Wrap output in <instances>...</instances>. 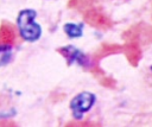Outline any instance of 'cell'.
<instances>
[{"label": "cell", "mask_w": 152, "mask_h": 127, "mask_svg": "<svg viewBox=\"0 0 152 127\" xmlns=\"http://www.w3.org/2000/svg\"><path fill=\"white\" fill-rule=\"evenodd\" d=\"M57 52L61 53L65 58L68 65H72L74 63H76L80 66L84 68L86 70H88L89 66H90V59L87 57V55H84L81 50L76 49L72 45H66V46L58 47Z\"/></svg>", "instance_id": "cell-5"}, {"label": "cell", "mask_w": 152, "mask_h": 127, "mask_svg": "<svg viewBox=\"0 0 152 127\" xmlns=\"http://www.w3.org/2000/svg\"><path fill=\"white\" fill-rule=\"evenodd\" d=\"M151 71H152V66H151Z\"/></svg>", "instance_id": "cell-12"}, {"label": "cell", "mask_w": 152, "mask_h": 127, "mask_svg": "<svg viewBox=\"0 0 152 127\" xmlns=\"http://www.w3.org/2000/svg\"><path fill=\"white\" fill-rule=\"evenodd\" d=\"M65 126H99V123H95V122H69Z\"/></svg>", "instance_id": "cell-10"}, {"label": "cell", "mask_w": 152, "mask_h": 127, "mask_svg": "<svg viewBox=\"0 0 152 127\" xmlns=\"http://www.w3.org/2000/svg\"><path fill=\"white\" fill-rule=\"evenodd\" d=\"M99 80H100V83L102 85H104V87H108V88H114L115 87V81L112 80V78H109V77H107L106 75L102 76V77H100Z\"/></svg>", "instance_id": "cell-9"}, {"label": "cell", "mask_w": 152, "mask_h": 127, "mask_svg": "<svg viewBox=\"0 0 152 127\" xmlns=\"http://www.w3.org/2000/svg\"><path fill=\"white\" fill-rule=\"evenodd\" d=\"M68 7L77 9L84 21L97 30L106 31L114 25L113 20L104 13L96 0H69Z\"/></svg>", "instance_id": "cell-1"}, {"label": "cell", "mask_w": 152, "mask_h": 127, "mask_svg": "<svg viewBox=\"0 0 152 127\" xmlns=\"http://www.w3.org/2000/svg\"><path fill=\"white\" fill-rule=\"evenodd\" d=\"M95 95L89 91H82L70 101V109L76 120H81L83 114L88 112L95 103Z\"/></svg>", "instance_id": "cell-4"}, {"label": "cell", "mask_w": 152, "mask_h": 127, "mask_svg": "<svg viewBox=\"0 0 152 127\" xmlns=\"http://www.w3.org/2000/svg\"><path fill=\"white\" fill-rule=\"evenodd\" d=\"M36 15L37 13L33 9H23L19 12L17 18V24L20 36L27 42L38 40L42 34L40 26L34 21Z\"/></svg>", "instance_id": "cell-3"}, {"label": "cell", "mask_w": 152, "mask_h": 127, "mask_svg": "<svg viewBox=\"0 0 152 127\" xmlns=\"http://www.w3.org/2000/svg\"><path fill=\"white\" fill-rule=\"evenodd\" d=\"M144 31V24H137L131 26L122 33V38L125 40L122 45V53H125L128 63L132 66H138L141 57V36Z\"/></svg>", "instance_id": "cell-2"}, {"label": "cell", "mask_w": 152, "mask_h": 127, "mask_svg": "<svg viewBox=\"0 0 152 127\" xmlns=\"http://www.w3.org/2000/svg\"><path fill=\"white\" fill-rule=\"evenodd\" d=\"M0 126H15V123L13 121H5V120H2V121H0Z\"/></svg>", "instance_id": "cell-11"}, {"label": "cell", "mask_w": 152, "mask_h": 127, "mask_svg": "<svg viewBox=\"0 0 152 127\" xmlns=\"http://www.w3.org/2000/svg\"><path fill=\"white\" fill-rule=\"evenodd\" d=\"M18 43V33L13 24L2 21L0 25V46H13Z\"/></svg>", "instance_id": "cell-6"}, {"label": "cell", "mask_w": 152, "mask_h": 127, "mask_svg": "<svg viewBox=\"0 0 152 127\" xmlns=\"http://www.w3.org/2000/svg\"><path fill=\"white\" fill-rule=\"evenodd\" d=\"M64 32L66 33V36L69 38H80L83 34V27L82 24H72V23H68L64 25L63 27Z\"/></svg>", "instance_id": "cell-7"}, {"label": "cell", "mask_w": 152, "mask_h": 127, "mask_svg": "<svg viewBox=\"0 0 152 127\" xmlns=\"http://www.w3.org/2000/svg\"><path fill=\"white\" fill-rule=\"evenodd\" d=\"M12 52L10 46H0V66L7 64L11 61Z\"/></svg>", "instance_id": "cell-8"}]
</instances>
